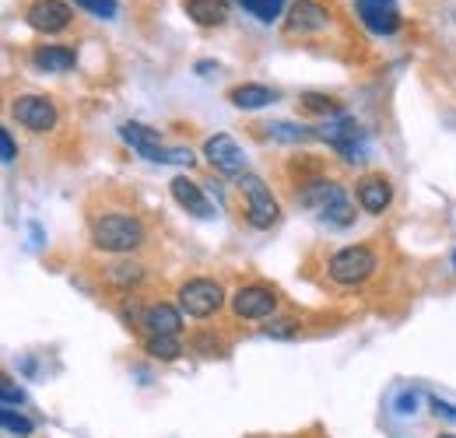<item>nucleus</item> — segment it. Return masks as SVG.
Returning a JSON list of instances; mask_svg holds the SVG:
<instances>
[{
	"label": "nucleus",
	"mask_w": 456,
	"mask_h": 438,
	"mask_svg": "<svg viewBox=\"0 0 456 438\" xmlns=\"http://www.w3.org/2000/svg\"><path fill=\"white\" fill-rule=\"evenodd\" d=\"M148 242V228L137 215L126 211H102L92 218V246L113 256H130Z\"/></svg>",
	"instance_id": "1"
},
{
	"label": "nucleus",
	"mask_w": 456,
	"mask_h": 438,
	"mask_svg": "<svg viewBox=\"0 0 456 438\" xmlns=\"http://www.w3.org/2000/svg\"><path fill=\"white\" fill-rule=\"evenodd\" d=\"M298 204L316 211L320 218L327 221V224H334V228L354 224V204H351L347 190H344L341 182H334V179H323V175L305 179L302 190H298Z\"/></svg>",
	"instance_id": "2"
},
{
	"label": "nucleus",
	"mask_w": 456,
	"mask_h": 438,
	"mask_svg": "<svg viewBox=\"0 0 456 438\" xmlns=\"http://www.w3.org/2000/svg\"><path fill=\"white\" fill-rule=\"evenodd\" d=\"M235 186H239V193H242V200H246V221H249L253 228L267 231V228H274V224H278L281 207H278V200H274L271 186H267L256 172H242V175L235 179Z\"/></svg>",
	"instance_id": "3"
},
{
	"label": "nucleus",
	"mask_w": 456,
	"mask_h": 438,
	"mask_svg": "<svg viewBox=\"0 0 456 438\" xmlns=\"http://www.w3.org/2000/svg\"><path fill=\"white\" fill-rule=\"evenodd\" d=\"M179 309L190 320H208L225 305V288L215 277H190L179 284Z\"/></svg>",
	"instance_id": "4"
},
{
	"label": "nucleus",
	"mask_w": 456,
	"mask_h": 438,
	"mask_svg": "<svg viewBox=\"0 0 456 438\" xmlns=\"http://www.w3.org/2000/svg\"><path fill=\"white\" fill-rule=\"evenodd\" d=\"M320 141H327L344 162L362 165L369 158V144H365V130L351 119V116H338V119H327L320 130Z\"/></svg>",
	"instance_id": "5"
},
{
	"label": "nucleus",
	"mask_w": 456,
	"mask_h": 438,
	"mask_svg": "<svg viewBox=\"0 0 456 438\" xmlns=\"http://www.w3.org/2000/svg\"><path fill=\"white\" fill-rule=\"evenodd\" d=\"M372 271H376V253L369 246H344L341 253H334L330 264H327L330 280L341 284V288H354V284L369 280Z\"/></svg>",
	"instance_id": "6"
},
{
	"label": "nucleus",
	"mask_w": 456,
	"mask_h": 438,
	"mask_svg": "<svg viewBox=\"0 0 456 438\" xmlns=\"http://www.w3.org/2000/svg\"><path fill=\"white\" fill-rule=\"evenodd\" d=\"M228 302L239 320H271L278 309V291L271 284H246Z\"/></svg>",
	"instance_id": "7"
},
{
	"label": "nucleus",
	"mask_w": 456,
	"mask_h": 438,
	"mask_svg": "<svg viewBox=\"0 0 456 438\" xmlns=\"http://www.w3.org/2000/svg\"><path fill=\"white\" fill-rule=\"evenodd\" d=\"M11 116L32 134H46L57 126V106L46 95H18L11 102Z\"/></svg>",
	"instance_id": "8"
},
{
	"label": "nucleus",
	"mask_w": 456,
	"mask_h": 438,
	"mask_svg": "<svg viewBox=\"0 0 456 438\" xmlns=\"http://www.w3.org/2000/svg\"><path fill=\"white\" fill-rule=\"evenodd\" d=\"M25 21H28L36 32H43V36H57L63 28H70L74 7H70L67 0H36V4H28Z\"/></svg>",
	"instance_id": "9"
},
{
	"label": "nucleus",
	"mask_w": 456,
	"mask_h": 438,
	"mask_svg": "<svg viewBox=\"0 0 456 438\" xmlns=\"http://www.w3.org/2000/svg\"><path fill=\"white\" fill-rule=\"evenodd\" d=\"M354 11H358V21L376 36H394L403 21L397 0H354Z\"/></svg>",
	"instance_id": "10"
},
{
	"label": "nucleus",
	"mask_w": 456,
	"mask_h": 438,
	"mask_svg": "<svg viewBox=\"0 0 456 438\" xmlns=\"http://www.w3.org/2000/svg\"><path fill=\"white\" fill-rule=\"evenodd\" d=\"M204 158H208V165L215 172H222V175H235L239 179L246 172V155H242V148L228 134H215V137L204 141Z\"/></svg>",
	"instance_id": "11"
},
{
	"label": "nucleus",
	"mask_w": 456,
	"mask_h": 438,
	"mask_svg": "<svg viewBox=\"0 0 456 438\" xmlns=\"http://www.w3.org/2000/svg\"><path fill=\"white\" fill-rule=\"evenodd\" d=\"M330 25V11L320 0H295L288 11L285 32L288 36H316Z\"/></svg>",
	"instance_id": "12"
},
{
	"label": "nucleus",
	"mask_w": 456,
	"mask_h": 438,
	"mask_svg": "<svg viewBox=\"0 0 456 438\" xmlns=\"http://www.w3.org/2000/svg\"><path fill=\"white\" fill-rule=\"evenodd\" d=\"M354 200H358V207L365 215H383L390 207V200H394V186H390V179L383 172H369V175H362L354 182Z\"/></svg>",
	"instance_id": "13"
},
{
	"label": "nucleus",
	"mask_w": 456,
	"mask_h": 438,
	"mask_svg": "<svg viewBox=\"0 0 456 438\" xmlns=\"http://www.w3.org/2000/svg\"><path fill=\"white\" fill-rule=\"evenodd\" d=\"M169 193L186 215H193V218H215V207H211V200L204 197V186H200V182H193V179H186V175H175L169 182Z\"/></svg>",
	"instance_id": "14"
},
{
	"label": "nucleus",
	"mask_w": 456,
	"mask_h": 438,
	"mask_svg": "<svg viewBox=\"0 0 456 438\" xmlns=\"http://www.w3.org/2000/svg\"><path fill=\"white\" fill-rule=\"evenodd\" d=\"M141 327L148 329V337H179L183 329V309L169 302H151L141 312Z\"/></svg>",
	"instance_id": "15"
},
{
	"label": "nucleus",
	"mask_w": 456,
	"mask_h": 438,
	"mask_svg": "<svg viewBox=\"0 0 456 438\" xmlns=\"http://www.w3.org/2000/svg\"><path fill=\"white\" fill-rule=\"evenodd\" d=\"M183 11H186V18L197 21L200 28H222L228 21V14H232L228 0H186Z\"/></svg>",
	"instance_id": "16"
},
{
	"label": "nucleus",
	"mask_w": 456,
	"mask_h": 438,
	"mask_svg": "<svg viewBox=\"0 0 456 438\" xmlns=\"http://www.w3.org/2000/svg\"><path fill=\"white\" fill-rule=\"evenodd\" d=\"M228 102L235 106V110H264V106H271V102H278V92L274 88H267V85H235L232 92H228Z\"/></svg>",
	"instance_id": "17"
},
{
	"label": "nucleus",
	"mask_w": 456,
	"mask_h": 438,
	"mask_svg": "<svg viewBox=\"0 0 456 438\" xmlns=\"http://www.w3.org/2000/svg\"><path fill=\"white\" fill-rule=\"evenodd\" d=\"M102 277H106V284H110V288H119V291H130V288H137V284L144 280V267H141L137 260L123 256V260H116V264H110V267H102Z\"/></svg>",
	"instance_id": "18"
},
{
	"label": "nucleus",
	"mask_w": 456,
	"mask_h": 438,
	"mask_svg": "<svg viewBox=\"0 0 456 438\" xmlns=\"http://www.w3.org/2000/svg\"><path fill=\"white\" fill-rule=\"evenodd\" d=\"M32 63L39 70H46V74H63V70H70L77 63V53L70 46H36Z\"/></svg>",
	"instance_id": "19"
},
{
	"label": "nucleus",
	"mask_w": 456,
	"mask_h": 438,
	"mask_svg": "<svg viewBox=\"0 0 456 438\" xmlns=\"http://www.w3.org/2000/svg\"><path fill=\"white\" fill-rule=\"evenodd\" d=\"M119 137H123V141H126L141 158H144L151 148H159V144H162V134H159V130H151V126H144V123H123V126H119Z\"/></svg>",
	"instance_id": "20"
},
{
	"label": "nucleus",
	"mask_w": 456,
	"mask_h": 438,
	"mask_svg": "<svg viewBox=\"0 0 456 438\" xmlns=\"http://www.w3.org/2000/svg\"><path fill=\"white\" fill-rule=\"evenodd\" d=\"M264 130H267V137H271V141H281V144H309V141H316V137H320L313 126H302V123H285V119L267 123Z\"/></svg>",
	"instance_id": "21"
},
{
	"label": "nucleus",
	"mask_w": 456,
	"mask_h": 438,
	"mask_svg": "<svg viewBox=\"0 0 456 438\" xmlns=\"http://www.w3.org/2000/svg\"><path fill=\"white\" fill-rule=\"evenodd\" d=\"M144 354H151L155 361H175L183 354V340L179 337H148Z\"/></svg>",
	"instance_id": "22"
},
{
	"label": "nucleus",
	"mask_w": 456,
	"mask_h": 438,
	"mask_svg": "<svg viewBox=\"0 0 456 438\" xmlns=\"http://www.w3.org/2000/svg\"><path fill=\"white\" fill-rule=\"evenodd\" d=\"M302 110L316 112V116H327V119L344 116L341 102H338V99H330V95H320V92H305V95H302Z\"/></svg>",
	"instance_id": "23"
},
{
	"label": "nucleus",
	"mask_w": 456,
	"mask_h": 438,
	"mask_svg": "<svg viewBox=\"0 0 456 438\" xmlns=\"http://www.w3.org/2000/svg\"><path fill=\"white\" fill-rule=\"evenodd\" d=\"M144 158L155 165H193V151L190 148H166V144H159Z\"/></svg>",
	"instance_id": "24"
},
{
	"label": "nucleus",
	"mask_w": 456,
	"mask_h": 438,
	"mask_svg": "<svg viewBox=\"0 0 456 438\" xmlns=\"http://www.w3.org/2000/svg\"><path fill=\"white\" fill-rule=\"evenodd\" d=\"M239 4H242L256 21H267V25L278 21V18H281V7H285V0H239Z\"/></svg>",
	"instance_id": "25"
},
{
	"label": "nucleus",
	"mask_w": 456,
	"mask_h": 438,
	"mask_svg": "<svg viewBox=\"0 0 456 438\" xmlns=\"http://www.w3.org/2000/svg\"><path fill=\"white\" fill-rule=\"evenodd\" d=\"M0 425H4V432L7 435H21V438H28L32 432H36V425L28 421V418H21V414H14L11 407H4L0 410Z\"/></svg>",
	"instance_id": "26"
},
{
	"label": "nucleus",
	"mask_w": 456,
	"mask_h": 438,
	"mask_svg": "<svg viewBox=\"0 0 456 438\" xmlns=\"http://www.w3.org/2000/svg\"><path fill=\"white\" fill-rule=\"evenodd\" d=\"M264 333L267 337H278V340H291L298 333V323H291V320H267Z\"/></svg>",
	"instance_id": "27"
},
{
	"label": "nucleus",
	"mask_w": 456,
	"mask_h": 438,
	"mask_svg": "<svg viewBox=\"0 0 456 438\" xmlns=\"http://www.w3.org/2000/svg\"><path fill=\"white\" fill-rule=\"evenodd\" d=\"M74 4L85 7V11H92V14H99V18H113L116 11H119L116 0H74Z\"/></svg>",
	"instance_id": "28"
},
{
	"label": "nucleus",
	"mask_w": 456,
	"mask_h": 438,
	"mask_svg": "<svg viewBox=\"0 0 456 438\" xmlns=\"http://www.w3.org/2000/svg\"><path fill=\"white\" fill-rule=\"evenodd\" d=\"M0 400H4V407H14V403H25V393L11 383V379H4L0 383Z\"/></svg>",
	"instance_id": "29"
},
{
	"label": "nucleus",
	"mask_w": 456,
	"mask_h": 438,
	"mask_svg": "<svg viewBox=\"0 0 456 438\" xmlns=\"http://www.w3.org/2000/svg\"><path fill=\"white\" fill-rule=\"evenodd\" d=\"M0 158H4V162H14V158H18V148H14V141H11V130H0Z\"/></svg>",
	"instance_id": "30"
},
{
	"label": "nucleus",
	"mask_w": 456,
	"mask_h": 438,
	"mask_svg": "<svg viewBox=\"0 0 456 438\" xmlns=\"http://www.w3.org/2000/svg\"><path fill=\"white\" fill-rule=\"evenodd\" d=\"M432 410H436V418H446V421H453V425H456V407H453V403H446V400L432 396Z\"/></svg>",
	"instance_id": "31"
},
{
	"label": "nucleus",
	"mask_w": 456,
	"mask_h": 438,
	"mask_svg": "<svg viewBox=\"0 0 456 438\" xmlns=\"http://www.w3.org/2000/svg\"><path fill=\"white\" fill-rule=\"evenodd\" d=\"M414 407H418V396H414V393H400L397 414H414Z\"/></svg>",
	"instance_id": "32"
},
{
	"label": "nucleus",
	"mask_w": 456,
	"mask_h": 438,
	"mask_svg": "<svg viewBox=\"0 0 456 438\" xmlns=\"http://www.w3.org/2000/svg\"><path fill=\"white\" fill-rule=\"evenodd\" d=\"M453 267H456V249H453Z\"/></svg>",
	"instance_id": "33"
},
{
	"label": "nucleus",
	"mask_w": 456,
	"mask_h": 438,
	"mask_svg": "<svg viewBox=\"0 0 456 438\" xmlns=\"http://www.w3.org/2000/svg\"><path fill=\"white\" fill-rule=\"evenodd\" d=\"M439 438H456V435H439Z\"/></svg>",
	"instance_id": "34"
}]
</instances>
